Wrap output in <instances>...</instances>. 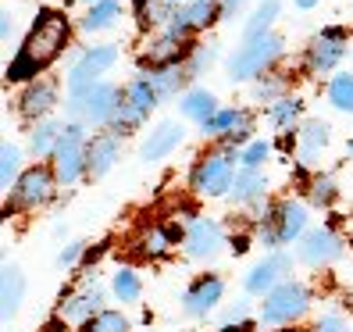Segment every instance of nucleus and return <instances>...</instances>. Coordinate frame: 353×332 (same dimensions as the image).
Instances as JSON below:
<instances>
[{
	"label": "nucleus",
	"instance_id": "f03ea898",
	"mask_svg": "<svg viewBox=\"0 0 353 332\" xmlns=\"http://www.w3.org/2000/svg\"><path fill=\"white\" fill-rule=\"evenodd\" d=\"M282 36L279 32H264L257 39H246V43L228 57V79L232 82H257L268 68L282 57Z\"/></svg>",
	"mask_w": 353,
	"mask_h": 332
},
{
	"label": "nucleus",
	"instance_id": "412c9836",
	"mask_svg": "<svg viewBox=\"0 0 353 332\" xmlns=\"http://www.w3.org/2000/svg\"><path fill=\"white\" fill-rule=\"evenodd\" d=\"M225 293V286L221 279L214 275H200L190 289H185V297H182V307H185V315H193V318H203V315H211L214 304L221 300Z\"/></svg>",
	"mask_w": 353,
	"mask_h": 332
},
{
	"label": "nucleus",
	"instance_id": "f3484780",
	"mask_svg": "<svg viewBox=\"0 0 353 332\" xmlns=\"http://www.w3.org/2000/svg\"><path fill=\"white\" fill-rule=\"evenodd\" d=\"M54 108H57V82H50V79L29 82V86L22 90V97H18V115H22L26 121H32V126L50 118Z\"/></svg>",
	"mask_w": 353,
	"mask_h": 332
},
{
	"label": "nucleus",
	"instance_id": "b1692460",
	"mask_svg": "<svg viewBox=\"0 0 353 332\" xmlns=\"http://www.w3.org/2000/svg\"><path fill=\"white\" fill-rule=\"evenodd\" d=\"M68 121H57V118H43V121H36L32 133H29V150L36 157H54L57 150V143H61V133H65Z\"/></svg>",
	"mask_w": 353,
	"mask_h": 332
},
{
	"label": "nucleus",
	"instance_id": "bb28decb",
	"mask_svg": "<svg viewBox=\"0 0 353 332\" xmlns=\"http://www.w3.org/2000/svg\"><path fill=\"white\" fill-rule=\"evenodd\" d=\"M182 11V0H143L139 4V22L154 29H168L175 22V14Z\"/></svg>",
	"mask_w": 353,
	"mask_h": 332
},
{
	"label": "nucleus",
	"instance_id": "9b49d317",
	"mask_svg": "<svg viewBox=\"0 0 353 332\" xmlns=\"http://www.w3.org/2000/svg\"><path fill=\"white\" fill-rule=\"evenodd\" d=\"M346 47H350V39H346V29H339V26H328V29L314 32L307 43V54H303L307 72H314V75L332 72L346 57Z\"/></svg>",
	"mask_w": 353,
	"mask_h": 332
},
{
	"label": "nucleus",
	"instance_id": "ea45409f",
	"mask_svg": "<svg viewBox=\"0 0 353 332\" xmlns=\"http://www.w3.org/2000/svg\"><path fill=\"white\" fill-rule=\"evenodd\" d=\"M310 200H314L318 207H328L332 200H336V179L332 175H314L310 179Z\"/></svg>",
	"mask_w": 353,
	"mask_h": 332
},
{
	"label": "nucleus",
	"instance_id": "09e8293b",
	"mask_svg": "<svg viewBox=\"0 0 353 332\" xmlns=\"http://www.w3.org/2000/svg\"><path fill=\"white\" fill-rule=\"evenodd\" d=\"M350 157H353V139H350Z\"/></svg>",
	"mask_w": 353,
	"mask_h": 332
},
{
	"label": "nucleus",
	"instance_id": "423d86ee",
	"mask_svg": "<svg viewBox=\"0 0 353 332\" xmlns=\"http://www.w3.org/2000/svg\"><path fill=\"white\" fill-rule=\"evenodd\" d=\"M86 150H90V133L82 121H68L65 133H61V143L54 150V172H57V182H79L82 175H86Z\"/></svg>",
	"mask_w": 353,
	"mask_h": 332
},
{
	"label": "nucleus",
	"instance_id": "aec40b11",
	"mask_svg": "<svg viewBox=\"0 0 353 332\" xmlns=\"http://www.w3.org/2000/svg\"><path fill=\"white\" fill-rule=\"evenodd\" d=\"M121 157V143L118 133H97L90 136V150H86V175L100 179L114 168V161Z\"/></svg>",
	"mask_w": 353,
	"mask_h": 332
},
{
	"label": "nucleus",
	"instance_id": "a18cd8bd",
	"mask_svg": "<svg viewBox=\"0 0 353 332\" xmlns=\"http://www.w3.org/2000/svg\"><path fill=\"white\" fill-rule=\"evenodd\" d=\"M11 29H14V22H11V14L4 11V22H0V36H4V43L11 39Z\"/></svg>",
	"mask_w": 353,
	"mask_h": 332
},
{
	"label": "nucleus",
	"instance_id": "72a5a7b5",
	"mask_svg": "<svg viewBox=\"0 0 353 332\" xmlns=\"http://www.w3.org/2000/svg\"><path fill=\"white\" fill-rule=\"evenodd\" d=\"M111 293H114L121 304H132V300H139V293H143L139 275L132 272V268H118L114 279H111Z\"/></svg>",
	"mask_w": 353,
	"mask_h": 332
},
{
	"label": "nucleus",
	"instance_id": "c03bdc74",
	"mask_svg": "<svg viewBox=\"0 0 353 332\" xmlns=\"http://www.w3.org/2000/svg\"><path fill=\"white\" fill-rule=\"evenodd\" d=\"M246 315H250V311H246V304H236V307H228L225 311V325H239V322H246Z\"/></svg>",
	"mask_w": 353,
	"mask_h": 332
},
{
	"label": "nucleus",
	"instance_id": "79ce46f5",
	"mask_svg": "<svg viewBox=\"0 0 353 332\" xmlns=\"http://www.w3.org/2000/svg\"><path fill=\"white\" fill-rule=\"evenodd\" d=\"M246 0H218V8H221V22H232V18L243 11Z\"/></svg>",
	"mask_w": 353,
	"mask_h": 332
},
{
	"label": "nucleus",
	"instance_id": "f257e3e1",
	"mask_svg": "<svg viewBox=\"0 0 353 332\" xmlns=\"http://www.w3.org/2000/svg\"><path fill=\"white\" fill-rule=\"evenodd\" d=\"M68 36H72V22L65 11H39L32 29L22 39V47L8 61V82H36V75H43L65 54Z\"/></svg>",
	"mask_w": 353,
	"mask_h": 332
},
{
	"label": "nucleus",
	"instance_id": "a19ab883",
	"mask_svg": "<svg viewBox=\"0 0 353 332\" xmlns=\"http://www.w3.org/2000/svg\"><path fill=\"white\" fill-rule=\"evenodd\" d=\"M314 332H346V322H343V315H325L314 325Z\"/></svg>",
	"mask_w": 353,
	"mask_h": 332
},
{
	"label": "nucleus",
	"instance_id": "0eeeda50",
	"mask_svg": "<svg viewBox=\"0 0 353 332\" xmlns=\"http://www.w3.org/2000/svg\"><path fill=\"white\" fill-rule=\"evenodd\" d=\"M307 307H310L307 286L285 279L282 286H275L272 293L264 297V304H261V322H264V325H289V322L303 318Z\"/></svg>",
	"mask_w": 353,
	"mask_h": 332
},
{
	"label": "nucleus",
	"instance_id": "20e7f679",
	"mask_svg": "<svg viewBox=\"0 0 353 332\" xmlns=\"http://www.w3.org/2000/svg\"><path fill=\"white\" fill-rule=\"evenodd\" d=\"M121 104V90L114 82H97V86L82 90L68 100V115L72 121H82V126H111V118Z\"/></svg>",
	"mask_w": 353,
	"mask_h": 332
},
{
	"label": "nucleus",
	"instance_id": "cd10ccee",
	"mask_svg": "<svg viewBox=\"0 0 353 332\" xmlns=\"http://www.w3.org/2000/svg\"><path fill=\"white\" fill-rule=\"evenodd\" d=\"M264 190H268V179H264L261 168H239L228 197H232L236 204H254L257 197H264Z\"/></svg>",
	"mask_w": 353,
	"mask_h": 332
},
{
	"label": "nucleus",
	"instance_id": "7ed1b4c3",
	"mask_svg": "<svg viewBox=\"0 0 353 332\" xmlns=\"http://www.w3.org/2000/svg\"><path fill=\"white\" fill-rule=\"evenodd\" d=\"M236 161L228 150H211V154H203L196 157L193 164V172H190V186L200 193V197H225V193H232V182H236Z\"/></svg>",
	"mask_w": 353,
	"mask_h": 332
},
{
	"label": "nucleus",
	"instance_id": "f704fd0d",
	"mask_svg": "<svg viewBox=\"0 0 353 332\" xmlns=\"http://www.w3.org/2000/svg\"><path fill=\"white\" fill-rule=\"evenodd\" d=\"M18 164H22V150L14 147V143H4V150H0V186L4 190H11V186L18 182Z\"/></svg>",
	"mask_w": 353,
	"mask_h": 332
},
{
	"label": "nucleus",
	"instance_id": "7c9ffc66",
	"mask_svg": "<svg viewBox=\"0 0 353 332\" xmlns=\"http://www.w3.org/2000/svg\"><path fill=\"white\" fill-rule=\"evenodd\" d=\"M268 121L272 126H279V129H293L296 121H300V115H303V100L300 97H279L275 104H268Z\"/></svg>",
	"mask_w": 353,
	"mask_h": 332
},
{
	"label": "nucleus",
	"instance_id": "ddd939ff",
	"mask_svg": "<svg viewBox=\"0 0 353 332\" xmlns=\"http://www.w3.org/2000/svg\"><path fill=\"white\" fill-rule=\"evenodd\" d=\"M200 129H203V136L221 139L225 147H239V143H250L254 115L243 108H218V115H211Z\"/></svg>",
	"mask_w": 353,
	"mask_h": 332
},
{
	"label": "nucleus",
	"instance_id": "6e6552de",
	"mask_svg": "<svg viewBox=\"0 0 353 332\" xmlns=\"http://www.w3.org/2000/svg\"><path fill=\"white\" fill-rule=\"evenodd\" d=\"M303 229H307V207L300 200H282V204H275L272 211L264 215L261 240L268 246H285V243H293L296 236H303Z\"/></svg>",
	"mask_w": 353,
	"mask_h": 332
},
{
	"label": "nucleus",
	"instance_id": "de8ad7c7",
	"mask_svg": "<svg viewBox=\"0 0 353 332\" xmlns=\"http://www.w3.org/2000/svg\"><path fill=\"white\" fill-rule=\"evenodd\" d=\"M221 332H246V329H239V325H236V329H232V325H225Z\"/></svg>",
	"mask_w": 353,
	"mask_h": 332
},
{
	"label": "nucleus",
	"instance_id": "c9c22d12",
	"mask_svg": "<svg viewBox=\"0 0 353 332\" xmlns=\"http://www.w3.org/2000/svg\"><path fill=\"white\" fill-rule=\"evenodd\" d=\"M82 332H129V318L121 311H100L82 325Z\"/></svg>",
	"mask_w": 353,
	"mask_h": 332
},
{
	"label": "nucleus",
	"instance_id": "39448f33",
	"mask_svg": "<svg viewBox=\"0 0 353 332\" xmlns=\"http://www.w3.org/2000/svg\"><path fill=\"white\" fill-rule=\"evenodd\" d=\"M157 93H154V86H150V79L147 75H136L125 90H121V104H118V111H114V118H111V133H132V129H139L143 121L150 118V111L157 108Z\"/></svg>",
	"mask_w": 353,
	"mask_h": 332
},
{
	"label": "nucleus",
	"instance_id": "dca6fc26",
	"mask_svg": "<svg viewBox=\"0 0 353 332\" xmlns=\"http://www.w3.org/2000/svg\"><path fill=\"white\" fill-rule=\"evenodd\" d=\"M221 22V8H218V0H185L182 11L175 14V22L168 26L175 36L182 39H190L193 32H203L207 26H214Z\"/></svg>",
	"mask_w": 353,
	"mask_h": 332
},
{
	"label": "nucleus",
	"instance_id": "9d476101",
	"mask_svg": "<svg viewBox=\"0 0 353 332\" xmlns=\"http://www.w3.org/2000/svg\"><path fill=\"white\" fill-rule=\"evenodd\" d=\"M114 61H118V47H114V43L86 47V50L72 61V68H68V97L97 86L100 75L108 72V68H114Z\"/></svg>",
	"mask_w": 353,
	"mask_h": 332
},
{
	"label": "nucleus",
	"instance_id": "393cba45",
	"mask_svg": "<svg viewBox=\"0 0 353 332\" xmlns=\"http://www.w3.org/2000/svg\"><path fill=\"white\" fill-rule=\"evenodd\" d=\"M179 111H182V118H193V121H200V126H203L211 115H218V100H214L211 90L193 86V90H185L179 97Z\"/></svg>",
	"mask_w": 353,
	"mask_h": 332
},
{
	"label": "nucleus",
	"instance_id": "58836bf2",
	"mask_svg": "<svg viewBox=\"0 0 353 332\" xmlns=\"http://www.w3.org/2000/svg\"><path fill=\"white\" fill-rule=\"evenodd\" d=\"M268 154H272V143L264 139H250L239 154V168H261V164L268 161Z\"/></svg>",
	"mask_w": 353,
	"mask_h": 332
},
{
	"label": "nucleus",
	"instance_id": "4be33fe9",
	"mask_svg": "<svg viewBox=\"0 0 353 332\" xmlns=\"http://www.w3.org/2000/svg\"><path fill=\"white\" fill-rule=\"evenodd\" d=\"M185 139V129H182V121H161V126L143 139V147H139V157L143 161H164L179 143Z\"/></svg>",
	"mask_w": 353,
	"mask_h": 332
},
{
	"label": "nucleus",
	"instance_id": "e433bc0d",
	"mask_svg": "<svg viewBox=\"0 0 353 332\" xmlns=\"http://www.w3.org/2000/svg\"><path fill=\"white\" fill-rule=\"evenodd\" d=\"M175 246V233L161 229V225H150L147 233H143V251H147L150 257H164Z\"/></svg>",
	"mask_w": 353,
	"mask_h": 332
},
{
	"label": "nucleus",
	"instance_id": "49530a36",
	"mask_svg": "<svg viewBox=\"0 0 353 332\" xmlns=\"http://www.w3.org/2000/svg\"><path fill=\"white\" fill-rule=\"evenodd\" d=\"M296 8L300 11H310V8H318V0H296Z\"/></svg>",
	"mask_w": 353,
	"mask_h": 332
},
{
	"label": "nucleus",
	"instance_id": "4c0bfd02",
	"mask_svg": "<svg viewBox=\"0 0 353 332\" xmlns=\"http://www.w3.org/2000/svg\"><path fill=\"white\" fill-rule=\"evenodd\" d=\"M218 57V43H193L190 57H185V72L190 75H200L203 68H211Z\"/></svg>",
	"mask_w": 353,
	"mask_h": 332
},
{
	"label": "nucleus",
	"instance_id": "f8f14e48",
	"mask_svg": "<svg viewBox=\"0 0 353 332\" xmlns=\"http://www.w3.org/2000/svg\"><path fill=\"white\" fill-rule=\"evenodd\" d=\"M190 50H193V43L190 39H182V36H175L172 29H161L157 36H150L147 43H143V50H139V65L143 68H172V65H185V57H190Z\"/></svg>",
	"mask_w": 353,
	"mask_h": 332
},
{
	"label": "nucleus",
	"instance_id": "4468645a",
	"mask_svg": "<svg viewBox=\"0 0 353 332\" xmlns=\"http://www.w3.org/2000/svg\"><path fill=\"white\" fill-rule=\"evenodd\" d=\"M100 304H103V286H100L97 275H86L79 289H72V293L61 300V318L86 325L93 315H100V311H103Z\"/></svg>",
	"mask_w": 353,
	"mask_h": 332
},
{
	"label": "nucleus",
	"instance_id": "a211bd4d",
	"mask_svg": "<svg viewBox=\"0 0 353 332\" xmlns=\"http://www.w3.org/2000/svg\"><path fill=\"white\" fill-rule=\"evenodd\" d=\"M339 254H343V240L332 233L328 225L303 233V240H300V261H303V264L321 268V264H332Z\"/></svg>",
	"mask_w": 353,
	"mask_h": 332
},
{
	"label": "nucleus",
	"instance_id": "a878e982",
	"mask_svg": "<svg viewBox=\"0 0 353 332\" xmlns=\"http://www.w3.org/2000/svg\"><path fill=\"white\" fill-rule=\"evenodd\" d=\"M147 79H150V86H154L157 100L164 104V100L179 97V90H182L193 75L185 72V65H172V68H154V72H147Z\"/></svg>",
	"mask_w": 353,
	"mask_h": 332
},
{
	"label": "nucleus",
	"instance_id": "5701e85b",
	"mask_svg": "<svg viewBox=\"0 0 353 332\" xmlns=\"http://www.w3.org/2000/svg\"><path fill=\"white\" fill-rule=\"evenodd\" d=\"M328 139H332V129L325 126L321 118H307L300 121V129H296V154L303 164H310L325 147H328Z\"/></svg>",
	"mask_w": 353,
	"mask_h": 332
},
{
	"label": "nucleus",
	"instance_id": "c756f323",
	"mask_svg": "<svg viewBox=\"0 0 353 332\" xmlns=\"http://www.w3.org/2000/svg\"><path fill=\"white\" fill-rule=\"evenodd\" d=\"M22 293H26V279L22 272L11 264L4 268V282H0V304H4V322H11L18 315V307H22Z\"/></svg>",
	"mask_w": 353,
	"mask_h": 332
},
{
	"label": "nucleus",
	"instance_id": "37998d69",
	"mask_svg": "<svg viewBox=\"0 0 353 332\" xmlns=\"http://www.w3.org/2000/svg\"><path fill=\"white\" fill-rule=\"evenodd\" d=\"M82 251H86V246H82V243H68V251H61L57 264H61V268H68V264H75V261L82 257Z\"/></svg>",
	"mask_w": 353,
	"mask_h": 332
},
{
	"label": "nucleus",
	"instance_id": "8fccbe9b",
	"mask_svg": "<svg viewBox=\"0 0 353 332\" xmlns=\"http://www.w3.org/2000/svg\"><path fill=\"white\" fill-rule=\"evenodd\" d=\"M282 332H296V329H282Z\"/></svg>",
	"mask_w": 353,
	"mask_h": 332
},
{
	"label": "nucleus",
	"instance_id": "603ef678",
	"mask_svg": "<svg viewBox=\"0 0 353 332\" xmlns=\"http://www.w3.org/2000/svg\"><path fill=\"white\" fill-rule=\"evenodd\" d=\"M139 4H143V0H139Z\"/></svg>",
	"mask_w": 353,
	"mask_h": 332
},
{
	"label": "nucleus",
	"instance_id": "c85d7f7f",
	"mask_svg": "<svg viewBox=\"0 0 353 332\" xmlns=\"http://www.w3.org/2000/svg\"><path fill=\"white\" fill-rule=\"evenodd\" d=\"M118 14H121V0H97V4H90V11L82 14L79 29L82 32H103L118 22Z\"/></svg>",
	"mask_w": 353,
	"mask_h": 332
},
{
	"label": "nucleus",
	"instance_id": "2f4dec72",
	"mask_svg": "<svg viewBox=\"0 0 353 332\" xmlns=\"http://www.w3.org/2000/svg\"><path fill=\"white\" fill-rule=\"evenodd\" d=\"M279 11H282L279 0H261V4L254 8V14H250V22H246V39H257L264 32H272Z\"/></svg>",
	"mask_w": 353,
	"mask_h": 332
},
{
	"label": "nucleus",
	"instance_id": "3c124183",
	"mask_svg": "<svg viewBox=\"0 0 353 332\" xmlns=\"http://www.w3.org/2000/svg\"><path fill=\"white\" fill-rule=\"evenodd\" d=\"M86 4H97V0H86Z\"/></svg>",
	"mask_w": 353,
	"mask_h": 332
},
{
	"label": "nucleus",
	"instance_id": "2eb2a0df",
	"mask_svg": "<svg viewBox=\"0 0 353 332\" xmlns=\"http://www.w3.org/2000/svg\"><path fill=\"white\" fill-rule=\"evenodd\" d=\"M182 246H185V254L196 257V261L218 257L221 246H225V233H221V225L214 218H193L190 225H185Z\"/></svg>",
	"mask_w": 353,
	"mask_h": 332
},
{
	"label": "nucleus",
	"instance_id": "1a4fd4ad",
	"mask_svg": "<svg viewBox=\"0 0 353 332\" xmlns=\"http://www.w3.org/2000/svg\"><path fill=\"white\" fill-rule=\"evenodd\" d=\"M57 190V172L47 164H36L18 175V182L11 186V211H32V207H43Z\"/></svg>",
	"mask_w": 353,
	"mask_h": 332
},
{
	"label": "nucleus",
	"instance_id": "473e14b6",
	"mask_svg": "<svg viewBox=\"0 0 353 332\" xmlns=\"http://www.w3.org/2000/svg\"><path fill=\"white\" fill-rule=\"evenodd\" d=\"M328 104L336 111H353V72H336L328 82Z\"/></svg>",
	"mask_w": 353,
	"mask_h": 332
},
{
	"label": "nucleus",
	"instance_id": "6ab92c4d",
	"mask_svg": "<svg viewBox=\"0 0 353 332\" xmlns=\"http://www.w3.org/2000/svg\"><path fill=\"white\" fill-rule=\"evenodd\" d=\"M285 272H289V257H285V254H272V257H264L261 264H254L250 272H246L243 286H246V293L268 297L275 286L285 282Z\"/></svg>",
	"mask_w": 353,
	"mask_h": 332
}]
</instances>
